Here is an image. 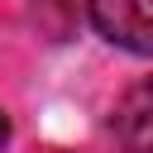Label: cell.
<instances>
[{
	"instance_id": "cell-1",
	"label": "cell",
	"mask_w": 153,
	"mask_h": 153,
	"mask_svg": "<svg viewBox=\"0 0 153 153\" xmlns=\"http://www.w3.org/2000/svg\"><path fill=\"white\" fill-rule=\"evenodd\" d=\"M86 19L105 43L153 57V0H86Z\"/></svg>"
},
{
	"instance_id": "cell-2",
	"label": "cell",
	"mask_w": 153,
	"mask_h": 153,
	"mask_svg": "<svg viewBox=\"0 0 153 153\" xmlns=\"http://www.w3.org/2000/svg\"><path fill=\"white\" fill-rule=\"evenodd\" d=\"M110 134L120 153H153V76H139L110 110Z\"/></svg>"
},
{
	"instance_id": "cell-3",
	"label": "cell",
	"mask_w": 153,
	"mask_h": 153,
	"mask_svg": "<svg viewBox=\"0 0 153 153\" xmlns=\"http://www.w3.org/2000/svg\"><path fill=\"white\" fill-rule=\"evenodd\" d=\"M5 143H10V115L0 110V148H5Z\"/></svg>"
}]
</instances>
